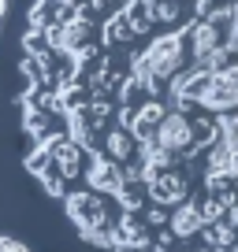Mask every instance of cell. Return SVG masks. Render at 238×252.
I'll return each instance as SVG.
<instances>
[{
    "mask_svg": "<svg viewBox=\"0 0 238 252\" xmlns=\"http://www.w3.org/2000/svg\"><path fill=\"white\" fill-rule=\"evenodd\" d=\"M138 141L130 137L127 126H108V134H104V156L116 159V163H127L130 156H134Z\"/></svg>",
    "mask_w": 238,
    "mask_h": 252,
    "instance_id": "cell-11",
    "label": "cell"
},
{
    "mask_svg": "<svg viewBox=\"0 0 238 252\" xmlns=\"http://www.w3.org/2000/svg\"><path fill=\"white\" fill-rule=\"evenodd\" d=\"M198 108L205 111H238V63H227L220 71L208 74L205 93L198 96Z\"/></svg>",
    "mask_w": 238,
    "mask_h": 252,
    "instance_id": "cell-2",
    "label": "cell"
},
{
    "mask_svg": "<svg viewBox=\"0 0 238 252\" xmlns=\"http://www.w3.org/2000/svg\"><path fill=\"white\" fill-rule=\"evenodd\" d=\"M149 222H153V226H167V212H164V208H145V226H149Z\"/></svg>",
    "mask_w": 238,
    "mask_h": 252,
    "instance_id": "cell-15",
    "label": "cell"
},
{
    "mask_svg": "<svg viewBox=\"0 0 238 252\" xmlns=\"http://www.w3.org/2000/svg\"><path fill=\"white\" fill-rule=\"evenodd\" d=\"M86 186L93 193H116L123 186V163L108 156H89V171H86Z\"/></svg>",
    "mask_w": 238,
    "mask_h": 252,
    "instance_id": "cell-7",
    "label": "cell"
},
{
    "mask_svg": "<svg viewBox=\"0 0 238 252\" xmlns=\"http://www.w3.org/2000/svg\"><path fill=\"white\" fill-rule=\"evenodd\" d=\"M138 33H134V26H130V19L123 15V8L119 11H112L108 19H104V45L108 48H116V45H130V41H134Z\"/></svg>",
    "mask_w": 238,
    "mask_h": 252,
    "instance_id": "cell-12",
    "label": "cell"
},
{
    "mask_svg": "<svg viewBox=\"0 0 238 252\" xmlns=\"http://www.w3.org/2000/svg\"><path fill=\"white\" fill-rule=\"evenodd\" d=\"M67 215L79 222L82 234L93 230V226H108V204H104V197H101V193H93V189L67 193Z\"/></svg>",
    "mask_w": 238,
    "mask_h": 252,
    "instance_id": "cell-3",
    "label": "cell"
},
{
    "mask_svg": "<svg viewBox=\"0 0 238 252\" xmlns=\"http://www.w3.org/2000/svg\"><path fill=\"white\" fill-rule=\"evenodd\" d=\"M153 141H157L160 149H167V152H183L186 145L194 141L190 115H183V111H164V119H160L157 130H153Z\"/></svg>",
    "mask_w": 238,
    "mask_h": 252,
    "instance_id": "cell-5",
    "label": "cell"
},
{
    "mask_svg": "<svg viewBox=\"0 0 238 252\" xmlns=\"http://www.w3.org/2000/svg\"><path fill=\"white\" fill-rule=\"evenodd\" d=\"M186 63V33L183 30H167L160 37H153L142 52L130 56V67H142L149 78H157L164 86L179 67Z\"/></svg>",
    "mask_w": 238,
    "mask_h": 252,
    "instance_id": "cell-1",
    "label": "cell"
},
{
    "mask_svg": "<svg viewBox=\"0 0 238 252\" xmlns=\"http://www.w3.org/2000/svg\"><path fill=\"white\" fill-rule=\"evenodd\" d=\"M48 145V152H52V167L64 178H79V171H82V149L71 141V137H64V134H56L52 141H45Z\"/></svg>",
    "mask_w": 238,
    "mask_h": 252,
    "instance_id": "cell-9",
    "label": "cell"
},
{
    "mask_svg": "<svg viewBox=\"0 0 238 252\" xmlns=\"http://www.w3.org/2000/svg\"><path fill=\"white\" fill-rule=\"evenodd\" d=\"M201 226H205V219H201V208L198 200H179V208L175 212H167V230H171L179 241H194V237L201 234Z\"/></svg>",
    "mask_w": 238,
    "mask_h": 252,
    "instance_id": "cell-8",
    "label": "cell"
},
{
    "mask_svg": "<svg viewBox=\"0 0 238 252\" xmlns=\"http://www.w3.org/2000/svg\"><path fill=\"white\" fill-rule=\"evenodd\" d=\"M231 30H238V0L231 4Z\"/></svg>",
    "mask_w": 238,
    "mask_h": 252,
    "instance_id": "cell-17",
    "label": "cell"
},
{
    "mask_svg": "<svg viewBox=\"0 0 238 252\" xmlns=\"http://www.w3.org/2000/svg\"><path fill=\"white\" fill-rule=\"evenodd\" d=\"M123 15L130 19L134 33L142 37V33H149V26H153V0H127V4H123Z\"/></svg>",
    "mask_w": 238,
    "mask_h": 252,
    "instance_id": "cell-13",
    "label": "cell"
},
{
    "mask_svg": "<svg viewBox=\"0 0 238 252\" xmlns=\"http://www.w3.org/2000/svg\"><path fill=\"white\" fill-rule=\"evenodd\" d=\"M48 163H52V152H48V145H38V149H34L30 156H26V167H30L34 174H41Z\"/></svg>",
    "mask_w": 238,
    "mask_h": 252,
    "instance_id": "cell-14",
    "label": "cell"
},
{
    "mask_svg": "<svg viewBox=\"0 0 238 252\" xmlns=\"http://www.w3.org/2000/svg\"><path fill=\"white\" fill-rule=\"evenodd\" d=\"M145 197L153 204H179V200L190 197V182H186V174L179 167H164V171H157L145 182Z\"/></svg>",
    "mask_w": 238,
    "mask_h": 252,
    "instance_id": "cell-4",
    "label": "cell"
},
{
    "mask_svg": "<svg viewBox=\"0 0 238 252\" xmlns=\"http://www.w3.org/2000/svg\"><path fill=\"white\" fill-rule=\"evenodd\" d=\"M223 219H227L231 226L238 230V197H235V200H231V204H227V212H223Z\"/></svg>",
    "mask_w": 238,
    "mask_h": 252,
    "instance_id": "cell-16",
    "label": "cell"
},
{
    "mask_svg": "<svg viewBox=\"0 0 238 252\" xmlns=\"http://www.w3.org/2000/svg\"><path fill=\"white\" fill-rule=\"evenodd\" d=\"M164 104L157 100V96H149V100L145 104H138L134 108V119H130V137H134V141H153V130H157V123L160 119H164Z\"/></svg>",
    "mask_w": 238,
    "mask_h": 252,
    "instance_id": "cell-10",
    "label": "cell"
},
{
    "mask_svg": "<svg viewBox=\"0 0 238 252\" xmlns=\"http://www.w3.org/2000/svg\"><path fill=\"white\" fill-rule=\"evenodd\" d=\"M223 30H227V26H216L212 19H194L183 30L186 33V52H190L194 60H205L212 48L223 45Z\"/></svg>",
    "mask_w": 238,
    "mask_h": 252,
    "instance_id": "cell-6",
    "label": "cell"
}]
</instances>
